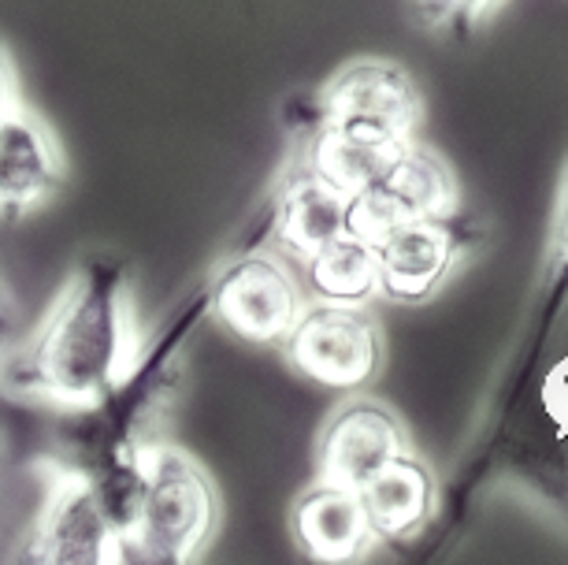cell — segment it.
<instances>
[{
	"label": "cell",
	"mask_w": 568,
	"mask_h": 565,
	"mask_svg": "<svg viewBox=\"0 0 568 565\" xmlns=\"http://www.w3.org/2000/svg\"><path fill=\"white\" fill-rule=\"evenodd\" d=\"M142 357L131 272L120 261H85L52 297L45 320L0 361L4 387L63 413L104 402Z\"/></svg>",
	"instance_id": "cell-1"
},
{
	"label": "cell",
	"mask_w": 568,
	"mask_h": 565,
	"mask_svg": "<svg viewBox=\"0 0 568 565\" xmlns=\"http://www.w3.org/2000/svg\"><path fill=\"white\" fill-rule=\"evenodd\" d=\"M142 465V495L123 536V562L182 565L201 558L220 525V495L205 465L164 440H145Z\"/></svg>",
	"instance_id": "cell-2"
},
{
	"label": "cell",
	"mask_w": 568,
	"mask_h": 565,
	"mask_svg": "<svg viewBox=\"0 0 568 565\" xmlns=\"http://www.w3.org/2000/svg\"><path fill=\"white\" fill-rule=\"evenodd\" d=\"M308 302L302 275L275 253H242L205 286V309L220 327L253 346H283Z\"/></svg>",
	"instance_id": "cell-3"
},
{
	"label": "cell",
	"mask_w": 568,
	"mask_h": 565,
	"mask_svg": "<svg viewBox=\"0 0 568 565\" xmlns=\"http://www.w3.org/2000/svg\"><path fill=\"white\" fill-rule=\"evenodd\" d=\"M27 558L49 565L123 562V536L104 514L98 487L82 468L45 462V495L27 532Z\"/></svg>",
	"instance_id": "cell-4"
},
{
	"label": "cell",
	"mask_w": 568,
	"mask_h": 565,
	"mask_svg": "<svg viewBox=\"0 0 568 565\" xmlns=\"http://www.w3.org/2000/svg\"><path fill=\"white\" fill-rule=\"evenodd\" d=\"M278 350L297 376L338 391H357L372 383L383 361L379 324L372 320L368 305L313 302V297Z\"/></svg>",
	"instance_id": "cell-5"
},
{
	"label": "cell",
	"mask_w": 568,
	"mask_h": 565,
	"mask_svg": "<svg viewBox=\"0 0 568 565\" xmlns=\"http://www.w3.org/2000/svg\"><path fill=\"white\" fill-rule=\"evenodd\" d=\"M460 205L457 179L449 164L427 145L405 142L383 175L349 198L346 231L372 246L387 231L413 220H454Z\"/></svg>",
	"instance_id": "cell-6"
},
{
	"label": "cell",
	"mask_w": 568,
	"mask_h": 565,
	"mask_svg": "<svg viewBox=\"0 0 568 565\" xmlns=\"http://www.w3.org/2000/svg\"><path fill=\"white\" fill-rule=\"evenodd\" d=\"M320 112L327 123L353 127L387 142H413L424 115V98L402 63L368 57L331 74L320 93Z\"/></svg>",
	"instance_id": "cell-7"
},
{
	"label": "cell",
	"mask_w": 568,
	"mask_h": 565,
	"mask_svg": "<svg viewBox=\"0 0 568 565\" xmlns=\"http://www.w3.org/2000/svg\"><path fill=\"white\" fill-rule=\"evenodd\" d=\"M409 451V435L387 406L353 398L327 417L316 443V480L361 492L364 480L379 473L390 457Z\"/></svg>",
	"instance_id": "cell-8"
},
{
	"label": "cell",
	"mask_w": 568,
	"mask_h": 565,
	"mask_svg": "<svg viewBox=\"0 0 568 565\" xmlns=\"http://www.w3.org/2000/svg\"><path fill=\"white\" fill-rule=\"evenodd\" d=\"M68 183V157L52 127L27 104L0 127V216H27Z\"/></svg>",
	"instance_id": "cell-9"
},
{
	"label": "cell",
	"mask_w": 568,
	"mask_h": 565,
	"mask_svg": "<svg viewBox=\"0 0 568 565\" xmlns=\"http://www.w3.org/2000/svg\"><path fill=\"white\" fill-rule=\"evenodd\" d=\"M379 283L394 302H427L457 264V234L449 220H413L375 242Z\"/></svg>",
	"instance_id": "cell-10"
},
{
	"label": "cell",
	"mask_w": 568,
	"mask_h": 565,
	"mask_svg": "<svg viewBox=\"0 0 568 565\" xmlns=\"http://www.w3.org/2000/svg\"><path fill=\"white\" fill-rule=\"evenodd\" d=\"M291 532L305 558L327 565L357 562L379 543L361 506V495L327 484V480H316L308 492L297 495L291 509Z\"/></svg>",
	"instance_id": "cell-11"
},
{
	"label": "cell",
	"mask_w": 568,
	"mask_h": 565,
	"mask_svg": "<svg viewBox=\"0 0 568 565\" xmlns=\"http://www.w3.org/2000/svg\"><path fill=\"white\" fill-rule=\"evenodd\" d=\"M349 198L302 164L283 179L272 205V242L286 261L302 264L346 234Z\"/></svg>",
	"instance_id": "cell-12"
},
{
	"label": "cell",
	"mask_w": 568,
	"mask_h": 565,
	"mask_svg": "<svg viewBox=\"0 0 568 565\" xmlns=\"http://www.w3.org/2000/svg\"><path fill=\"white\" fill-rule=\"evenodd\" d=\"M357 495L375 539H413L435 514L438 487L427 462L405 451L364 480Z\"/></svg>",
	"instance_id": "cell-13"
},
{
	"label": "cell",
	"mask_w": 568,
	"mask_h": 565,
	"mask_svg": "<svg viewBox=\"0 0 568 565\" xmlns=\"http://www.w3.org/2000/svg\"><path fill=\"white\" fill-rule=\"evenodd\" d=\"M402 145L405 142H387V138H375V134L353 131V127L320 120L313 138H308L305 168L316 172L324 183L342 190L346 198H353L357 190H364L383 175V168L398 157Z\"/></svg>",
	"instance_id": "cell-14"
},
{
	"label": "cell",
	"mask_w": 568,
	"mask_h": 565,
	"mask_svg": "<svg viewBox=\"0 0 568 565\" xmlns=\"http://www.w3.org/2000/svg\"><path fill=\"white\" fill-rule=\"evenodd\" d=\"M302 286L313 302H338V305H368L383 294L379 283V253L368 239L357 234H338L324 250L297 264Z\"/></svg>",
	"instance_id": "cell-15"
},
{
	"label": "cell",
	"mask_w": 568,
	"mask_h": 565,
	"mask_svg": "<svg viewBox=\"0 0 568 565\" xmlns=\"http://www.w3.org/2000/svg\"><path fill=\"white\" fill-rule=\"evenodd\" d=\"M542 410H546V417L557 424V428L568 432V357H561L550 372H546Z\"/></svg>",
	"instance_id": "cell-16"
},
{
	"label": "cell",
	"mask_w": 568,
	"mask_h": 565,
	"mask_svg": "<svg viewBox=\"0 0 568 565\" xmlns=\"http://www.w3.org/2000/svg\"><path fill=\"white\" fill-rule=\"evenodd\" d=\"M19 104H23V98H19L16 60H12V52H8L4 41H0V127H4V120L19 109Z\"/></svg>",
	"instance_id": "cell-17"
},
{
	"label": "cell",
	"mask_w": 568,
	"mask_h": 565,
	"mask_svg": "<svg viewBox=\"0 0 568 565\" xmlns=\"http://www.w3.org/2000/svg\"><path fill=\"white\" fill-rule=\"evenodd\" d=\"M420 4L435 8V12H443V16H457V19L476 23V19H484L487 12H495L501 0H420Z\"/></svg>",
	"instance_id": "cell-18"
}]
</instances>
